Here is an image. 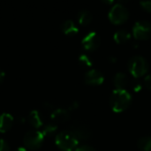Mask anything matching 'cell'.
Returning <instances> with one entry per match:
<instances>
[{"instance_id": "obj_1", "label": "cell", "mask_w": 151, "mask_h": 151, "mask_svg": "<svg viewBox=\"0 0 151 151\" xmlns=\"http://www.w3.org/2000/svg\"><path fill=\"white\" fill-rule=\"evenodd\" d=\"M132 103V96L127 89H114L110 98V104L114 112L126 111Z\"/></svg>"}, {"instance_id": "obj_2", "label": "cell", "mask_w": 151, "mask_h": 151, "mask_svg": "<svg viewBox=\"0 0 151 151\" xmlns=\"http://www.w3.org/2000/svg\"><path fill=\"white\" fill-rule=\"evenodd\" d=\"M55 142L61 150L65 151H72L73 149H76L79 143V140L71 130L59 132L56 136Z\"/></svg>"}, {"instance_id": "obj_3", "label": "cell", "mask_w": 151, "mask_h": 151, "mask_svg": "<svg viewBox=\"0 0 151 151\" xmlns=\"http://www.w3.org/2000/svg\"><path fill=\"white\" fill-rule=\"evenodd\" d=\"M128 70L135 79L144 76L149 70L148 61L142 56H134L128 61Z\"/></svg>"}, {"instance_id": "obj_4", "label": "cell", "mask_w": 151, "mask_h": 151, "mask_svg": "<svg viewBox=\"0 0 151 151\" xmlns=\"http://www.w3.org/2000/svg\"><path fill=\"white\" fill-rule=\"evenodd\" d=\"M129 18V12L127 8L121 3L114 4L109 11L110 20L116 25L125 23Z\"/></svg>"}, {"instance_id": "obj_5", "label": "cell", "mask_w": 151, "mask_h": 151, "mask_svg": "<svg viewBox=\"0 0 151 151\" xmlns=\"http://www.w3.org/2000/svg\"><path fill=\"white\" fill-rule=\"evenodd\" d=\"M133 35L137 40H148L151 38V23L148 20H139L134 23Z\"/></svg>"}, {"instance_id": "obj_6", "label": "cell", "mask_w": 151, "mask_h": 151, "mask_svg": "<svg viewBox=\"0 0 151 151\" xmlns=\"http://www.w3.org/2000/svg\"><path fill=\"white\" fill-rule=\"evenodd\" d=\"M44 135L40 130H29L24 135L23 141L25 145L32 150L38 149L42 141H43Z\"/></svg>"}, {"instance_id": "obj_7", "label": "cell", "mask_w": 151, "mask_h": 151, "mask_svg": "<svg viewBox=\"0 0 151 151\" xmlns=\"http://www.w3.org/2000/svg\"><path fill=\"white\" fill-rule=\"evenodd\" d=\"M71 131L77 137L78 140H88L92 134L89 127L79 120L74 121L71 125Z\"/></svg>"}, {"instance_id": "obj_8", "label": "cell", "mask_w": 151, "mask_h": 151, "mask_svg": "<svg viewBox=\"0 0 151 151\" xmlns=\"http://www.w3.org/2000/svg\"><path fill=\"white\" fill-rule=\"evenodd\" d=\"M101 40L99 35H97L96 32H89L88 33L81 41V43L83 45V47L88 50H96L99 45H100Z\"/></svg>"}, {"instance_id": "obj_9", "label": "cell", "mask_w": 151, "mask_h": 151, "mask_svg": "<svg viewBox=\"0 0 151 151\" xmlns=\"http://www.w3.org/2000/svg\"><path fill=\"white\" fill-rule=\"evenodd\" d=\"M84 80L89 85H101L104 81V76L99 70L91 69L85 73Z\"/></svg>"}, {"instance_id": "obj_10", "label": "cell", "mask_w": 151, "mask_h": 151, "mask_svg": "<svg viewBox=\"0 0 151 151\" xmlns=\"http://www.w3.org/2000/svg\"><path fill=\"white\" fill-rule=\"evenodd\" d=\"M128 78L126 73H117L113 79V83L116 89H126L128 85Z\"/></svg>"}, {"instance_id": "obj_11", "label": "cell", "mask_w": 151, "mask_h": 151, "mask_svg": "<svg viewBox=\"0 0 151 151\" xmlns=\"http://www.w3.org/2000/svg\"><path fill=\"white\" fill-rule=\"evenodd\" d=\"M13 123V117L10 113L4 112L0 114V132L4 133L10 129Z\"/></svg>"}, {"instance_id": "obj_12", "label": "cell", "mask_w": 151, "mask_h": 151, "mask_svg": "<svg viewBox=\"0 0 151 151\" xmlns=\"http://www.w3.org/2000/svg\"><path fill=\"white\" fill-rule=\"evenodd\" d=\"M50 118L56 121H65L70 118L69 111L64 108H58L55 109L50 113Z\"/></svg>"}, {"instance_id": "obj_13", "label": "cell", "mask_w": 151, "mask_h": 151, "mask_svg": "<svg viewBox=\"0 0 151 151\" xmlns=\"http://www.w3.org/2000/svg\"><path fill=\"white\" fill-rule=\"evenodd\" d=\"M113 39L119 44L126 43L131 39V34L127 30H125V29L118 30L117 32L114 33Z\"/></svg>"}, {"instance_id": "obj_14", "label": "cell", "mask_w": 151, "mask_h": 151, "mask_svg": "<svg viewBox=\"0 0 151 151\" xmlns=\"http://www.w3.org/2000/svg\"><path fill=\"white\" fill-rule=\"evenodd\" d=\"M61 29L66 35H73L78 33L79 31L78 27H76V25L72 19H66L63 21L61 24Z\"/></svg>"}, {"instance_id": "obj_15", "label": "cell", "mask_w": 151, "mask_h": 151, "mask_svg": "<svg viewBox=\"0 0 151 151\" xmlns=\"http://www.w3.org/2000/svg\"><path fill=\"white\" fill-rule=\"evenodd\" d=\"M78 20L81 25H88L92 20V14L87 9H82L78 13Z\"/></svg>"}, {"instance_id": "obj_16", "label": "cell", "mask_w": 151, "mask_h": 151, "mask_svg": "<svg viewBox=\"0 0 151 151\" xmlns=\"http://www.w3.org/2000/svg\"><path fill=\"white\" fill-rule=\"evenodd\" d=\"M28 121L35 127H40L42 125V121L40 117V114L36 110H33L30 111L28 116Z\"/></svg>"}, {"instance_id": "obj_17", "label": "cell", "mask_w": 151, "mask_h": 151, "mask_svg": "<svg viewBox=\"0 0 151 151\" xmlns=\"http://www.w3.org/2000/svg\"><path fill=\"white\" fill-rule=\"evenodd\" d=\"M137 146L142 151H151V136H143L140 138Z\"/></svg>"}, {"instance_id": "obj_18", "label": "cell", "mask_w": 151, "mask_h": 151, "mask_svg": "<svg viewBox=\"0 0 151 151\" xmlns=\"http://www.w3.org/2000/svg\"><path fill=\"white\" fill-rule=\"evenodd\" d=\"M79 63L81 65H82L84 67H90L93 64L91 58L86 54H81L79 57Z\"/></svg>"}, {"instance_id": "obj_19", "label": "cell", "mask_w": 151, "mask_h": 151, "mask_svg": "<svg viewBox=\"0 0 151 151\" xmlns=\"http://www.w3.org/2000/svg\"><path fill=\"white\" fill-rule=\"evenodd\" d=\"M58 127L57 125L53 124V123H48L46 124L43 127H42V133L43 134V135H48V134H53L56 130H57Z\"/></svg>"}, {"instance_id": "obj_20", "label": "cell", "mask_w": 151, "mask_h": 151, "mask_svg": "<svg viewBox=\"0 0 151 151\" xmlns=\"http://www.w3.org/2000/svg\"><path fill=\"white\" fill-rule=\"evenodd\" d=\"M131 88L134 92H140L142 89V84L139 80L134 79L131 81Z\"/></svg>"}, {"instance_id": "obj_21", "label": "cell", "mask_w": 151, "mask_h": 151, "mask_svg": "<svg viewBox=\"0 0 151 151\" xmlns=\"http://www.w3.org/2000/svg\"><path fill=\"white\" fill-rule=\"evenodd\" d=\"M140 5L146 12H151V1H142L140 2Z\"/></svg>"}, {"instance_id": "obj_22", "label": "cell", "mask_w": 151, "mask_h": 151, "mask_svg": "<svg viewBox=\"0 0 151 151\" xmlns=\"http://www.w3.org/2000/svg\"><path fill=\"white\" fill-rule=\"evenodd\" d=\"M0 151H10L8 143L2 138H0Z\"/></svg>"}, {"instance_id": "obj_23", "label": "cell", "mask_w": 151, "mask_h": 151, "mask_svg": "<svg viewBox=\"0 0 151 151\" xmlns=\"http://www.w3.org/2000/svg\"><path fill=\"white\" fill-rule=\"evenodd\" d=\"M75 151H96L92 146L89 145H81L75 149Z\"/></svg>"}, {"instance_id": "obj_24", "label": "cell", "mask_w": 151, "mask_h": 151, "mask_svg": "<svg viewBox=\"0 0 151 151\" xmlns=\"http://www.w3.org/2000/svg\"><path fill=\"white\" fill-rule=\"evenodd\" d=\"M144 82L147 88H149L150 89H151V74L146 75L144 78Z\"/></svg>"}, {"instance_id": "obj_25", "label": "cell", "mask_w": 151, "mask_h": 151, "mask_svg": "<svg viewBox=\"0 0 151 151\" xmlns=\"http://www.w3.org/2000/svg\"><path fill=\"white\" fill-rule=\"evenodd\" d=\"M79 107V103L77 102V101H74V102H73L70 105H69V107H68V110H71V111H73V110H75V109H77Z\"/></svg>"}, {"instance_id": "obj_26", "label": "cell", "mask_w": 151, "mask_h": 151, "mask_svg": "<svg viewBox=\"0 0 151 151\" xmlns=\"http://www.w3.org/2000/svg\"><path fill=\"white\" fill-rule=\"evenodd\" d=\"M109 60H110L111 63H115V62L117 61V58H116L114 56H111V57L109 58Z\"/></svg>"}, {"instance_id": "obj_27", "label": "cell", "mask_w": 151, "mask_h": 151, "mask_svg": "<svg viewBox=\"0 0 151 151\" xmlns=\"http://www.w3.org/2000/svg\"><path fill=\"white\" fill-rule=\"evenodd\" d=\"M4 77V72L2 69H0V81H2Z\"/></svg>"}, {"instance_id": "obj_28", "label": "cell", "mask_w": 151, "mask_h": 151, "mask_svg": "<svg viewBox=\"0 0 151 151\" xmlns=\"http://www.w3.org/2000/svg\"><path fill=\"white\" fill-rule=\"evenodd\" d=\"M14 151H27V149H26V148H24V147H19V148H17V149H16Z\"/></svg>"}, {"instance_id": "obj_29", "label": "cell", "mask_w": 151, "mask_h": 151, "mask_svg": "<svg viewBox=\"0 0 151 151\" xmlns=\"http://www.w3.org/2000/svg\"><path fill=\"white\" fill-rule=\"evenodd\" d=\"M19 123H24V121H25V119L23 118V117H19Z\"/></svg>"}]
</instances>
